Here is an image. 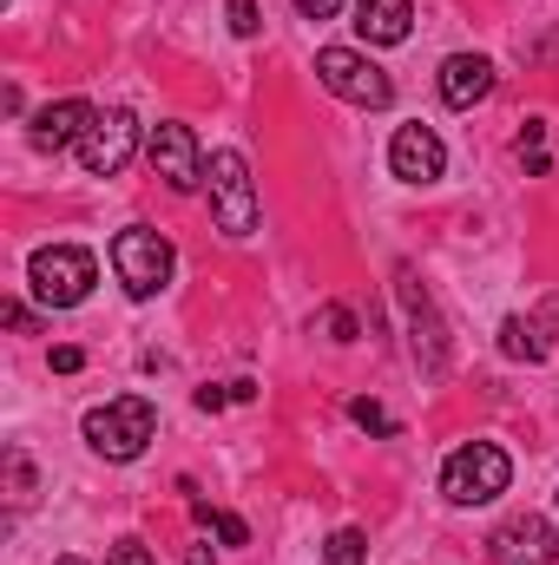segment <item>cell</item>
Here are the masks:
<instances>
[{
	"mask_svg": "<svg viewBox=\"0 0 559 565\" xmlns=\"http://www.w3.org/2000/svg\"><path fill=\"white\" fill-rule=\"evenodd\" d=\"M0 322H7V329H20V335H33V329H40L27 302H0Z\"/></svg>",
	"mask_w": 559,
	"mask_h": 565,
	"instance_id": "cb8c5ba5",
	"label": "cell"
},
{
	"mask_svg": "<svg viewBox=\"0 0 559 565\" xmlns=\"http://www.w3.org/2000/svg\"><path fill=\"white\" fill-rule=\"evenodd\" d=\"M540 139H547V119H527V132L514 139V151H520V164H527L534 178H547V171H553V158L540 151Z\"/></svg>",
	"mask_w": 559,
	"mask_h": 565,
	"instance_id": "ac0fdd59",
	"label": "cell"
},
{
	"mask_svg": "<svg viewBox=\"0 0 559 565\" xmlns=\"http://www.w3.org/2000/svg\"><path fill=\"white\" fill-rule=\"evenodd\" d=\"M93 106L86 99H60V106H46V113H33V132L27 139L40 145V151H66V145H80L86 132H93Z\"/></svg>",
	"mask_w": 559,
	"mask_h": 565,
	"instance_id": "4fadbf2b",
	"label": "cell"
},
{
	"mask_svg": "<svg viewBox=\"0 0 559 565\" xmlns=\"http://www.w3.org/2000/svg\"><path fill=\"white\" fill-rule=\"evenodd\" d=\"M184 565H211V553H204V546H191V553H184Z\"/></svg>",
	"mask_w": 559,
	"mask_h": 565,
	"instance_id": "83f0119b",
	"label": "cell"
},
{
	"mask_svg": "<svg viewBox=\"0 0 559 565\" xmlns=\"http://www.w3.org/2000/svg\"><path fill=\"white\" fill-rule=\"evenodd\" d=\"M507 480H514V460L494 440H467V447H454L441 460V493L454 507H487V500L507 493Z\"/></svg>",
	"mask_w": 559,
	"mask_h": 565,
	"instance_id": "7a4b0ae2",
	"label": "cell"
},
{
	"mask_svg": "<svg viewBox=\"0 0 559 565\" xmlns=\"http://www.w3.org/2000/svg\"><path fill=\"white\" fill-rule=\"evenodd\" d=\"M323 322H329V335H336V342H356V335H362V322H356V309H342V302H336V309H329Z\"/></svg>",
	"mask_w": 559,
	"mask_h": 565,
	"instance_id": "603a6c76",
	"label": "cell"
},
{
	"mask_svg": "<svg viewBox=\"0 0 559 565\" xmlns=\"http://www.w3.org/2000/svg\"><path fill=\"white\" fill-rule=\"evenodd\" d=\"M86 447L99 454V460H113V467H126V460H139L145 447H151V434H158V408L145 402V395H119V402H106V408H93L86 422Z\"/></svg>",
	"mask_w": 559,
	"mask_h": 565,
	"instance_id": "6da1fadb",
	"label": "cell"
},
{
	"mask_svg": "<svg viewBox=\"0 0 559 565\" xmlns=\"http://www.w3.org/2000/svg\"><path fill=\"white\" fill-rule=\"evenodd\" d=\"M53 565H86V559H53Z\"/></svg>",
	"mask_w": 559,
	"mask_h": 565,
	"instance_id": "f1b7e54d",
	"label": "cell"
},
{
	"mask_svg": "<svg viewBox=\"0 0 559 565\" xmlns=\"http://www.w3.org/2000/svg\"><path fill=\"white\" fill-rule=\"evenodd\" d=\"M224 402H238V382H231V388H198V408H204V415H218Z\"/></svg>",
	"mask_w": 559,
	"mask_h": 565,
	"instance_id": "484cf974",
	"label": "cell"
},
{
	"mask_svg": "<svg viewBox=\"0 0 559 565\" xmlns=\"http://www.w3.org/2000/svg\"><path fill=\"white\" fill-rule=\"evenodd\" d=\"M106 565H158V559H151V546H145V540H119V546L106 553Z\"/></svg>",
	"mask_w": 559,
	"mask_h": 565,
	"instance_id": "7402d4cb",
	"label": "cell"
},
{
	"mask_svg": "<svg viewBox=\"0 0 559 565\" xmlns=\"http://www.w3.org/2000/svg\"><path fill=\"white\" fill-rule=\"evenodd\" d=\"M139 139H145V126L126 113V106H113V113H99L93 132L80 139V164H86L93 178H119V171L139 158Z\"/></svg>",
	"mask_w": 559,
	"mask_h": 565,
	"instance_id": "52a82bcc",
	"label": "cell"
},
{
	"mask_svg": "<svg viewBox=\"0 0 559 565\" xmlns=\"http://www.w3.org/2000/svg\"><path fill=\"white\" fill-rule=\"evenodd\" d=\"M27 282H33V296H40L46 309H73V302L93 296V282H99V257L80 250V244H46V250L27 257Z\"/></svg>",
	"mask_w": 559,
	"mask_h": 565,
	"instance_id": "3957f363",
	"label": "cell"
},
{
	"mask_svg": "<svg viewBox=\"0 0 559 565\" xmlns=\"http://www.w3.org/2000/svg\"><path fill=\"white\" fill-rule=\"evenodd\" d=\"M80 369H86V349L60 342V349H53V375H80Z\"/></svg>",
	"mask_w": 559,
	"mask_h": 565,
	"instance_id": "d4e9b609",
	"label": "cell"
},
{
	"mask_svg": "<svg viewBox=\"0 0 559 565\" xmlns=\"http://www.w3.org/2000/svg\"><path fill=\"white\" fill-rule=\"evenodd\" d=\"M434 86H441V106H454V113H474V106L494 93V60H487V53H447Z\"/></svg>",
	"mask_w": 559,
	"mask_h": 565,
	"instance_id": "7c38bea8",
	"label": "cell"
},
{
	"mask_svg": "<svg viewBox=\"0 0 559 565\" xmlns=\"http://www.w3.org/2000/svg\"><path fill=\"white\" fill-rule=\"evenodd\" d=\"M204 184H211V217H218V231L224 237H251L257 231V184H251V164H244V151H211L204 158Z\"/></svg>",
	"mask_w": 559,
	"mask_h": 565,
	"instance_id": "277c9868",
	"label": "cell"
},
{
	"mask_svg": "<svg viewBox=\"0 0 559 565\" xmlns=\"http://www.w3.org/2000/svg\"><path fill=\"white\" fill-rule=\"evenodd\" d=\"M145 151H151V171H158L171 191H198V184H204V151L191 139V126H171V119L151 126Z\"/></svg>",
	"mask_w": 559,
	"mask_h": 565,
	"instance_id": "30bf717a",
	"label": "cell"
},
{
	"mask_svg": "<svg viewBox=\"0 0 559 565\" xmlns=\"http://www.w3.org/2000/svg\"><path fill=\"white\" fill-rule=\"evenodd\" d=\"M349 422H356V427H369V434H395V422H389V408H376L369 395H356V402H349Z\"/></svg>",
	"mask_w": 559,
	"mask_h": 565,
	"instance_id": "d6986e66",
	"label": "cell"
},
{
	"mask_svg": "<svg viewBox=\"0 0 559 565\" xmlns=\"http://www.w3.org/2000/svg\"><path fill=\"white\" fill-rule=\"evenodd\" d=\"M7 480H13V500H33V467L20 447H7Z\"/></svg>",
	"mask_w": 559,
	"mask_h": 565,
	"instance_id": "ffe728a7",
	"label": "cell"
},
{
	"mask_svg": "<svg viewBox=\"0 0 559 565\" xmlns=\"http://www.w3.org/2000/svg\"><path fill=\"white\" fill-rule=\"evenodd\" d=\"M487 559L494 565H559V533L540 520V513H514V520L494 526Z\"/></svg>",
	"mask_w": 559,
	"mask_h": 565,
	"instance_id": "ba28073f",
	"label": "cell"
},
{
	"mask_svg": "<svg viewBox=\"0 0 559 565\" xmlns=\"http://www.w3.org/2000/svg\"><path fill=\"white\" fill-rule=\"evenodd\" d=\"M191 513H198V526H211L224 546H251V526H244L238 513H224V507H204V500H191Z\"/></svg>",
	"mask_w": 559,
	"mask_h": 565,
	"instance_id": "2e32d148",
	"label": "cell"
},
{
	"mask_svg": "<svg viewBox=\"0 0 559 565\" xmlns=\"http://www.w3.org/2000/svg\"><path fill=\"white\" fill-rule=\"evenodd\" d=\"M113 270H119V282H126L133 302H151V296L171 282V244H165L158 231H145V224H126V231L113 237Z\"/></svg>",
	"mask_w": 559,
	"mask_h": 565,
	"instance_id": "8992f818",
	"label": "cell"
},
{
	"mask_svg": "<svg viewBox=\"0 0 559 565\" xmlns=\"http://www.w3.org/2000/svg\"><path fill=\"white\" fill-rule=\"evenodd\" d=\"M316 79H323L336 99L362 106V113H382V106L395 99V79H389L369 53H356V46H323V53H316Z\"/></svg>",
	"mask_w": 559,
	"mask_h": 565,
	"instance_id": "5b68a950",
	"label": "cell"
},
{
	"mask_svg": "<svg viewBox=\"0 0 559 565\" xmlns=\"http://www.w3.org/2000/svg\"><path fill=\"white\" fill-rule=\"evenodd\" d=\"M323 565H369V533H356V526L329 533L323 540Z\"/></svg>",
	"mask_w": 559,
	"mask_h": 565,
	"instance_id": "e0dca14e",
	"label": "cell"
},
{
	"mask_svg": "<svg viewBox=\"0 0 559 565\" xmlns=\"http://www.w3.org/2000/svg\"><path fill=\"white\" fill-rule=\"evenodd\" d=\"M395 296H402V309H409V329H415V362H421V375H447V335H441L434 296L421 289V277L409 270V264L395 270Z\"/></svg>",
	"mask_w": 559,
	"mask_h": 565,
	"instance_id": "9c48e42d",
	"label": "cell"
},
{
	"mask_svg": "<svg viewBox=\"0 0 559 565\" xmlns=\"http://www.w3.org/2000/svg\"><path fill=\"white\" fill-rule=\"evenodd\" d=\"M389 171H395L402 184H434V178L447 171V145L434 139V126H402V132L389 139Z\"/></svg>",
	"mask_w": 559,
	"mask_h": 565,
	"instance_id": "8fae6325",
	"label": "cell"
},
{
	"mask_svg": "<svg viewBox=\"0 0 559 565\" xmlns=\"http://www.w3.org/2000/svg\"><path fill=\"white\" fill-rule=\"evenodd\" d=\"M257 26H264L257 20V0H231V33L238 40H257Z\"/></svg>",
	"mask_w": 559,
	"mask_h": 565,
	"instance_id": "44dd1931",
	"label": "cell"
},
{
	"mask_svg": "<svg viewBox=\"0 0 559 565\" xmlns=\"http://www.w3.org/2000/svg\"><path fill=\"white\" fill-rule=\"evenodd\" d=\"M296 13H303V20H336L342 0H296Z\"/></svg>",
	"mask_w": 559,
	"mask_h": 565,
	"instance_id": "4316f807",
	"label": "cell"
},
{
	"mask_svg": "<svg viewBox=\"0 0 559 565\" xmlns=\"http://www.w3.org/2000/svg\"><path fill=\"white\" fill-rule=\"evenodd\" d=\"M415 26V0H356V33L369 46H402Z\"/></svg>",
	"mask_w": 559,
	"mask_h": 565,
	"instance_id": "5bb4252c",
	"label": "cell"
},
{
	"mask_svg": "<svg viewBox=\"0 0 559 565\" xmlns=\"http://www.w3.org/2000/svg\"><path fill=\"white\" fill-rule=\"evenodd\" d=\"M500 355H507V362H540V355H547V335H540V322H520V316H507V322H500Z\"/></svg>",
	"mask_w": 559,
	"mask_h": 565,
	"instance_id": "9a60e30c",
	"label": "cell"
}]
</instances>
